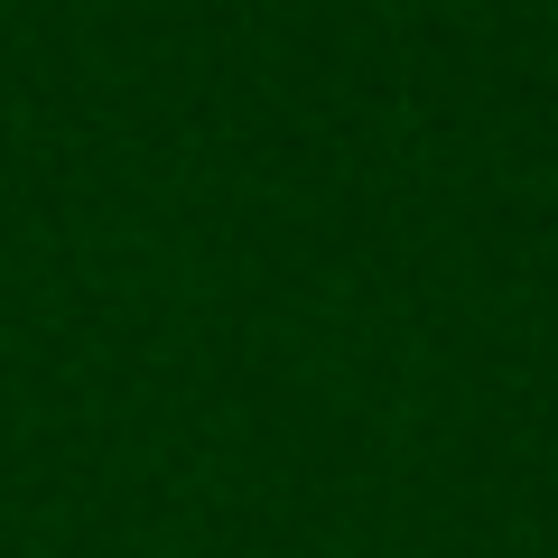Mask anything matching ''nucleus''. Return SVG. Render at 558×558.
Returning <instances> with one entry per match:
<instances>
[]
</instances>
